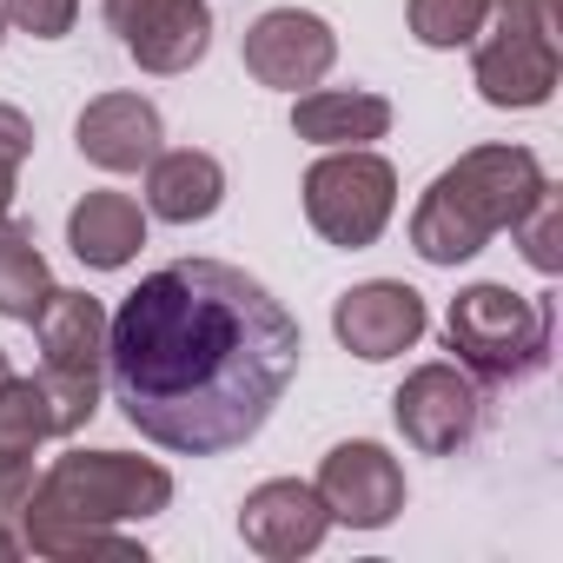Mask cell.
I'll list each match as a JSON object with an SVG mask.
<instances>
[{"label": "cell", "mask_w": 563, "mask_h": 563, "mask_svg": "<svg viewBox=\"0 0 563 563\" xmlns=\"http://www.w3.org/2000/svg\"><path fill=\"white\" fill-rule=\"evenodd\" d=\"M47 292H54V272H47V258L34 245V225L0 219V319L34 325L41 306H47Z\"/></svg>", "instance_id": "obj_18"}, {"label": "cell", "mask_w": 563, "mask_h": 563, "mask_svg": "<svg viewBox=\"0 0 563 563\" xmlns=\"http://www.w3.org/2000/svg\"><path fill=\"white\" fill-rule=\"evenodd\" d=\"M312 490L325 497L332 523H345V530H385V523L405 510V471H398V457H391L385 444H372V438L325 451Z\"/></svg>", "instance_id": "obj_11"}, {"label": "cell", "mask_w": 563, "mask_h": 563, "mask_svg": "<svg viewBox=\"0 0 563 563\" xmlns=\"http://www.w3.org/2000/svg\"><path fill=\"white\" fill-rule=\"evenodd\" d=\"M325 530H332V510H325V497H319L312 484H299V477H272V484H258V490L239 504V537H245V550H258V556H272V563L312 556V550L325 543Z\"/></svg>", "instance_id": "obj_13"}, {"label": "cell", "mask_w": 563, "mask_h": 563, "mask_svg": "<svg viewBox=\"0 0 563 563\" xmlns=\"http://www.w3.org/2000/svg\"><path fill=\"white\" fill-rule=\"evenodd\" d=\"M107 27L146 74H192L212 47L206 0H107Z\"/></svg>", "instance_id": "obj_9"}, {"label": "cell", "mask_w": 563, "mask_h": 563, "mask_svg": "<svg viewBox=\"0 0 563 563\" xmlns=\"http://www.w3.org/2000/svg\"><path fill=\"white\" fill-rule=\"evenodd\" d=\"M34 484H41L34 477V457H0V523H8V530H21Z\"/></svg>", "instance_id": "obj_23"}, {"label": "cell", "mask_w": 563, "mask_h": 563, "mask_svg": "<svg viewBox=\"0 0 563 563\" xmlns=\"http://www.w3.org/2000/svg\"><path fill=\"white\" fill-rule=\"evenodd\" d=\"M54 438V405L41 378H8L0 385V457H34V444Z\"/></svg>", "instance_id": "obj_19"}, {"label": "cell", "mask_w": 563, "mask_h": 563, "mask_svg": "<svg viewBox=\"0 0 563 563\" xmlns=\"http://www.w3.org/2000/svg\"><path fill=\"white\" fill-rule=\"evenodd\" d=\"M27 543H21V530H8V523H0V563H14Z\"/></svg>", "instance_id": "obj_26"}, {"label": "cell", "mask_w": 563, "mask_h": 563, "mask_svg": "<svg viewBox=\"0 0 563 563\" xmlns=\"http://www.w3.org/2000/svg\"><path fill=\"white\" fill-rule=\"evenodd\" d=\"M173 504V471L126 451H67L34 484L21 543L34 556H120L140 563L146 550L120 537V523H146Z\"/></svg>", "instance_id": "obj_2"}, {"label": "cell", "mask_w": 563, "mask_h": 563, "mask_svg": "<svg viewBox=\"0 0 563 563\" xmlns=\"http://www.w3.org/2000/svg\"><path fill=\"white\" fill-rule=\"evenodd\" d=\"M8 21L34 41H60L80 21V0H8Z\"/></svg>", "instance_id": "obj_22"}, {"label": "cell", "mask_w": 563, "mask_h": 563, "mask_svg": "<svg viewBox=\"0 0 563 563\" xmlns=\"http://www.w3.org/2000/svg\"><path fill=\"white\" fill-rule=\"evenodd\" d=\"M510 239L523 245V258L550 278V272H563V199H556V186L543 179V192L517 212V225H510Z\"/></svg>", "instance_id": "obj_20"}, {"label": "cell", "mask_w": 563, "mask_h": 563, "mask_svg": "<svg viewBox=\"0 0 563 563\" xmlns=\"http://www.w3.org/2000/svg\"><path fill=\"white\" fill-rule=\"evenodd\" d=\"M34 339H41V385H47V405H54V438H67L80 424H93V411H100L107 312H100V299L54 286L41 319H34Z\"/></svg>", "instance_id": "obj_6"}, {"label": "cell", "mask_w": 563, "mask_h": 563, "mask_svg": "<svg viewBox=\"0 0 563 563\" xmlns=\"http://www.w3.org/2000/svg\"><path fill=\"white\" fill-rule=\"evenodd\" d=\"M444 339L457 365L484 385H523L550 358V299L510 292V286H464L451 299Z\"/></svg>", "instance_id": "obj_4"}, {"label": "cell", "mask_w": 563, "mask_h": 563, "mask_svg": "<svg viewBox=\"0 0 563 563\" xmlns=\"http://www.w3.org/2000/svg\"><path fill=\"white\" fill-rule=\"evenodd\" d=\"M391 418L405 431L411 451L424 457H451L457 444L477 438V418H484V398H477V378L464 365H418L398 398H391Z\"/></svg>", "instance_id": "obj_8"}, {"label": "cell", "mask_w": 563, "mask_h": 563, "mask_svg": "<svg viewBox=\"0 0 563 563\" xmlns=\"http://www.w3.org/2000/svg\"><path fill=\"white\" fill-rule=\"evenodd\" d=\"M292 133L312 140V146H372L391 133V100L385 93H365V87H319V93H299L292 107Z\"/></svg>", "instance_id": "obj_16"}, {"label": "cell", "mask_w": 563, "mask_h": 563, "mask_svg": "<svg viewBox=\"0 0 563 563\" xmlns=\"http://www.w3.org/2000/svg\"><path fill=\"white\" fill-rule=\"evenodd\" d=\"M424 325H431V312H424V299L405 286V278H365V286H352L332 306L339 345L352 358H365V365H385V358L411 352L424 339Z\"/></svg>", "instance_id": "obj_12"}, {"label": "cell", "mask_w": 563, "mask_h": 563, "mask_svg": "<svg viewBox=\"0 0 563 563\" xmlns=\"http://www.w3.org/2000/svg\"><path fill=\"white\" fill-rule=\"evenodd\" d=\"M332 60H339V34L306 8H272L245 27V74L258 87H278V93L319 87Z\"/></svg>", "instance_id": "obj_10"}, {"label": "cell", "mask_w": 563, "mask_h": 563, "mask_svg": "<svg viewBox=\"0 0 563 563\" xmlns=\"http://www.w3.org/2000/svg\"><path fill=\"white\" fill-rule=\"evenodd\" d=\"M146 206L166 225H199L225 206V166L199 146H173V153L159 146L146 166Z\"/></svg>", "instance_id": "obj_15"}, {"label": "cell", "mask_w": 563, "mask_h": 563, "mask_svg": "<svg viewBox=\"0 0 563 563\" xmlns=\"http://www.w3.org/2000/svg\"><path fill=\"white\" fill-rule=\"evenodd\" d=\"M490 0H411V34L424 47H471L484 34Z\"/></svg>", "instance_id": "obj_21"}, {"label": "cell", "mask_w": 563, "mask_h": 563, "mask_svg": "<svg viewBox=\"0 0 563 563\" xmlns=\"http://www.w3.org/2000/svg\"><path fill=\"white\" fill-rule=\"evenodd\" d=\"M67 245H74L80 265L120 272V265H133V252L146 245V212H140L126 192H87V199L67 212Z\"/></svg>", "instance_id": "obj_17"}, {"label": "cell", "mask_w": 563, "mask_h": 563, "mask_svg": "<svg viewBox=\"0 0 563 563\" xmlns=\"http://www.w3.org/2000/svg\"><path fill=\"white\" fill-rule=\"evenodd\" d=\"M398 212V173L372 146H325L306 173V219L325 245L365 252Z\"/></svg>", "instance_id": "obj_7"}, {"label": "cell", "mask_w": 563, "mask_h": 563, "mask_svg": "<svg viewBox=\"0 0 563 563\" xmlns=\"http://www.w3.org/2000/svg\"><path fill=\"white\" fill-rule=\"evenodd\" d=\"M74 140L100 173H140V166H153L166 126H159V107L140 93H100V100H87Z\"/></svg>", "instance_id": "obj_14"}, {"label": "cell", "mask_w": 563, "mask_h": 563, "mask_svg": "<svg viewBox=\"0 0 563 563\" xmlns=\"http://www.w3.org/2000/svg\"><path fill=\"white\" fill-rule=\"evenodd\" d=\"M8 378H14V365H8V352H0V385H8Z\"/></svg>", "instance_id": "obj_27"}, {"label": "cell", "mask_w": 563, "mask_h": 563, "mask_svg": "<svg viewBox=\"0 0 563 563\" xmlns=\"http://www.w3.org/2000/svg\"><path fill=\"white\" fill-rule=\"evenodd\" d=\"M471 87L504 113H530L556 93V0H490Z\"/></svg>", "instance_id": "obj_5"}, {"label": "cell", "mask_w": 563, "mask_h": 563, "mask_svg": "<svg viewBox=\"0 0 563 563\" xmlns=\"http://www.w3.org/2000/svg\"><path fill=\"white\" fill-rule=\"evenodd\" d=\"M299 358V319L225 258L146 272L107 319L113 405L140 438L179 457H219L258 438Z\"/></svg>", "instance_id": "obj_1"}, {"label": "cell", "mask_w": 563, "mask_h": 563, "mask_svg": "<svg viewBox=\"0 0 563 563\" xmlns=\"http://www.w3.org/2000/svg\"><path fill=\"white\" fill-rule=\"evenodd\" d=\"M537 192H543V166L530 146H471L457 166H444L424 186L411 212V252L424 265H464L497 232H510Z\"/></svg>", "instance_id": "obj_3"}, {"label": "cell", "mask_w": 563, "mask_h": 563, "mask_svg": "<svg viewBox=\"0 0 563 563\" xmlns=\"http://www.w3.org/2000/svg\"><path fill=\"white\" fill-rule=\"evenodd\" d=\"M0 219H14V166H0Z\"/></svg>", "instance_id": "obj_25"}, {"label": "cell", "mask_w": 563, "mask_h": 563, "mask_svg": "<svg viewBox=\"0 0 563 563\" xmlns=\"http://www.w3.org/2000/svg\"><path fill=\"white\" fill-rule=\"evenodd\" d=\"M27 153H34V120H27L21 107H0V166H14V173H21Z\"/></svg>", "instance_id": "obj_24"}, {"label": "cell", "mask_w": 563, "mask_h": 563, "mask_svg": "<svg viewBox=\"0 0 563 563\" xmlns=\"http://www.w3.org/2000/svg\"><path fill=\"white\" fill-rule=\"evenodd\" d=\"M0 41H8V0H0Z\"/></svg>", "instance_id": "obj_28"}]
</instances>
